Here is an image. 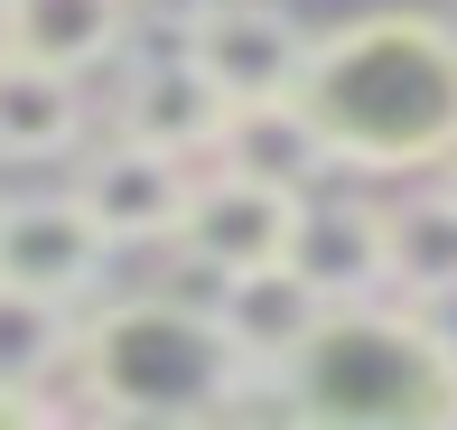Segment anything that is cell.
I'll list each match as a JSON object with an SVG mask.
<instances>
[{
	"label": "cell",
	"mask_w": 457,
	"mask_h": 430,
	"mask_svg": "<svg viewBox=\"0 0 457 430\" xmlns=\"http://www.w3.org/2000/svg\"><path fill=\"white\" fill-rule=\"evenodd\" d=\"M187 56L215 75L224 104H262V94H299L308 38L271 0H205V10H187Z\"/></svg>",
	"instance_id": "277c9868"
},
{
	"label": "cell",
	"mask_w": 457,
	"mask_h": 430,
	"mask_svg": "<svg viewBox=\"0 0 457 430\" xmlns=\"http://www.w3.org/2000/svg\"><path fill=\"white\" fill-rule=\"evenodd\" d=\"M75 197L94 207V224H103L112 243H178L196 178H187V159H178V150H159V140H131V131H121L112 150H94V159H85Z\"/></svg>",
	"instance_id": "52a82bcc"
},
{
	"label": "cell",
	"mask_w": 457,
	"mask_h": 430,
	"mask_svg": "<svg viewBox=\"0 0 457 430\" xmlns=\"http://www.w3.org/2000/svg\"><path fill=\"white\" fill-rule=\"evenodd\" d=\"M448 29H457V19H448Z\"/></svg>",
	"instance_id": "e0dca14e"
},
{
	"label": "cell",
	"mask_w": 457,
	"mask_h": 430,
	"mask_svg": "<svg viewBox=\"0 0 457 430\" xmlns=\"http://www.w3.org/2000/svg\"><path fill=\"white\" fill-rule=\"evenodd\" d=\"M75 140H85L75 75L0 47V159H56V150H75Z\"/></svg>",
	"instance_id": "4fadbf2b"
},
{
	"label": "cell",
	"mask_w": 457,
	"mask_h": 430,
	"mask_svg": "<svg viewBox=\"0 0 457 430\" xmlns=\"http://www.w3.org/2000/svg\"><path fill=\"white\" fill-rule=\"evenodd\" d=\"M103 253H112V234L94 224L85 197H10L0 207V281H19V291H47L75 309L103 281Z\"/></svg>",
	"instance_id": "8992f818"
},
{
	"label": "cell",
	"mask_w": 457,
	"mask_h": 430,
	"mask_svg": "<svg viewBox=\"0 0 457 430\" xmlns=\"http://www.w3.org/2000/svg\"><path fill=\"white\" fill-rule=\"evenodd\" d=\"M289 272H308L327 299H373L392 281L383 207H345V197H299V234H289Z\"/></svg>",
	"instance_id": "30bf717a"
},
{
	"label": "cell",
	"mask_w": 457,
	"mask_h": 430,
	"mask_svg": "<svg viewBox=\"0 0 457 430\" xmlns=\"http://www.w3.org/2000/svg\"><path fill=\"white\" fill-rule=\"evenodd\" d=\"M215 159L243 178H271V188H318V169H337V150H327L318 113L299 104V94H262V104H224V131H215Z\"/></svg>",
	"instance_id": "9c48e42d"
},
{
	"label": "cell",
	"mask_w": 457,
	"mask_h": 430,
	"mask_svg": "<svg viewBox=\"0 0 457 430\" xmlns=\"http://www.w3.org/2000/svg\"><path fill=\"white\" fill-rule=\"evenodd\" d=\"M131 38V0H0V47L85 75Z\"/></svg>",
	"instance_id": "7c38bea8"
},
{
	"label": "cell",
	"mask_w": 457,
	"mask_h": 430,
	"mask_svg": "<svg viewBox=\"0 0 457 430\" xmlns=\"http://www.w3.org/2000/svg\"><path fill=\"white\" fill-rule=\"evenodd\" d=\"M383 243H392V291H411L420 309L457 299V188L383 207Z\"/></svg>",
	"instance_id": "5bb4252c"
},
{
	"label": "cell",
	"mask_w": 457,
	"mask_h": 430,
	"mask_svg": "<svg viewBox=\"0 0 457 430\" xmlns=\"http://www.w3.org/2000/svg\"><path fill=\"white\" fill-rule=\"evenodd\" d=\"M448 188H457V169H448Z\"/></svg>",
	"instance_id": "2e32d148"
},
{
	"label": "cell",
	"mask_w": 457,
	"mask_h": 430,
	"mask_svg": "<svg viewBox=\"0 0 457 430\" xmlns=\"http://www.w3.org/2000/svg\"><path fill=\"white\" fill-rule=\"evenodd\" d=\"M66 365H75V318H66V299L0 281V393H29V402H37V384L66 375Z\"/></svg>",
	"instance_id": "9a60e30c"
},
{
	"label": "cell",
	"mask_w": 457,
	"mask_h": 430,
	"mask_svg": "<svg viewBox=\"0 0 457 430\" xmlns=\"http://www.w3.org/2000/svg\"><path fill=\"white\" fill-rule=\"evenodd\" d=\"M75 346H85V375H94L103 412H140V421H205V412H224V393L243 375L215 309H187L169 291L112 299Z\"/></svg>",
	"instance_id": "3957f363"
},
{
	"label": "cell",
	"mask_w": 457,
	"mask_h": 430,
	"mask_svg": "<svg viewBox=\"0 0 457 430\" xmlns=\"http://www.w3.org/2000/svg\"><path fill=\"white\" fill-rule=\"evenodd\" d=\"M121 131H131V140H159V150H178V159L215 150V131H224L215 75H205L196 56H140L131 85H121Z\"/></svg>",
	"instance_id": "8fae6325"
},
{
	"label": "cell",
	"mask_w": 457,
	"mask_h": 430,
	"mask_svg": "<svg viewBox=\"0 0 457 430\" xmlns=\"http://www.w3.org/2000/svg\"><path fill=\"white\" fill-rule=\"evenodd\" d=\"M327 309H337V299L308 272H289V253L253 262V272H224V291H215V327H224V346H234L243 365H289Z\"/></svg>",
	"instance_id": "ba28073f"
},
{
	"label": "cell",
	"mask_w": 457,
	"mask_h": 430,
	"mask_svg": "<svg viewBox=\"0 0 457 430\" xmlns=\"http://www.w3.org/2000/svg\"><path fill=\"white\" fill-rule=\"evenodd\" d=\"M289 234H299V188H271V178H243L215 159V178H196V197H187V262H205V272H253V262H280Z\"/></svg>",
	"instance_id": "5b68a950"
},
{
	"label": "cell",
	"mask_w": 457,
	"mask_h": 430,
	"mask_svg": "<svg viewBox=\"0 0 457 430\" xmlns=\"http://www.w3.org/2000/svg\"><path fill=\"white\" fill-rule=\"evenodd\" d=\"M280 375H289V412L308 421H364V430L457 421V337H439V318L420 309L337 299Z\"/></svg>",
	"instance_id": "7a4b0ae2"
},
{
	"label": "cell",
	"mask_w": 457,
	"mask_h": 430,
	"mask_svg": "<svg viewBox=\"0 0 457 430\" xmlns=\"http://www.w3.org/2000/svg\"><path fill=\"white\" fill-rule=\"evenodd\" d=\"M299 104L345 169H429L457 159V29L429 10H373L308 38Z\"/></svg>",
	"instance_id": "6da1fadb"
}]
</instances>
